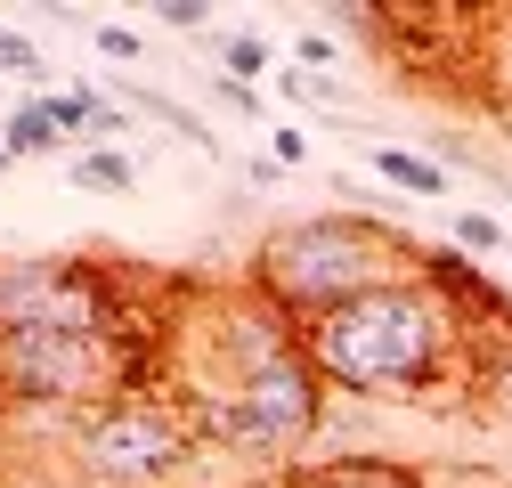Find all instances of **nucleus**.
Wrapping results in <instances>:
<instances>
[{"label": "nucleus", "mask_w": 512, "mask_h": 488, "mask_svg": "<svg viewBox=\"0 0 512 488\" xmlns=\"http://www.w3.org/2000/svg\"><path fill=\"white\" fill-rule=\"evenodd\" d=\"M212 106H228L236 122H269V114H261V90H252V82H228V74H212Z\"/></svg>", "instance_id": "nucleus-17"}, {"label": "nucleus", "mask_w": 512, "mask_h": 488, "mask_svg": "<svg viewBox=\"0 0 512 488\" xmlns=\"http://www.w3.org/2000/svg\"><path fill=\"white\" fill-rule=\"evenodd\" d=\"M74 464L106 488H171L187 464L204 456L196 440V415H187L171 391H114L106 407L74 415V432H66Z\"/></svg>", "instance_id": "nucleus-3"}, {"label": "nucleus", "mask_w": 512, "mask_h": 488, "mask_svg": "<svg viewBox=\"0 0 512 488\" xmlns=\"http://www.w3.org/2000/svg\"><path fill=\"white\" fill-rule=\"evenodd\" d=\"M0 391L17 415H90L122 391V350L114 334H57V326L0 334Z\"/></svg>", "instance_id": "nucleus-5"}, {"label": "nucleus", "mask_w": 512, "mask_h": 488, "mask_svg": "<svg viewBox=\"0 0 512 488\" xmlns=\"http://www.w3.org/2000/svg\"><path fill=\"white\" fill-rule=\"evenodd\" d=\"M163 25H171V33H204V25H212V9H204V0H171Z\"/></svg>", "instance_id": "nucleus-19"}, {"label": "nucleus", "mask_w": 512, "mask_h": 488, "mask_svg": "<svg viewBox=\"0 0 512 488\" xmlns=\"http://www.w3.org/2000/svg\"><path fill=\"white\" fill-rule=\"evenodd\" d=\"M366 171L374 179H391V188H407V196H447V163L431 155V147H366Z\"/></svg>", "instance_id": "nucleus-8"}, {"label": "nucleus", "mask_w": 512, "mask_h": 488, "mask_svg": "<svg viewBox=\"0 0 512 488\" xmlns=\"http://www.w3.org/2000/svg\"><path fill=\"white\" fill-rule=\"evenodd\" d=\"M90 49L106 57V66H139V57H147V41H139L131 25H114V17H98V25H90Z\"/></svg>", "instance_id": "nucleus-15"}, {"label": "nucleus", "mask_w": 512, "mask_h": 488, "mask_svg": "<svg viewBox=\"0 0 512 488\" xmlns=\"http://www.w3.org/2000/svg\"><path fill=\"white\" fill-rule=\"evenodd\" d=\"M9 415H17V407H9V391H0V423H9Z\"/></svg>", "instance_id": "nucleus-22"}, {"label": "nucleus", "mask_w": 512, "mask_h": 488, "mask_svg": "<svg viewBox=\"0 0 512 488\" xmlns=\"http://www.w3.org/2000/svg\"><path fill=\"white\" fill-rule=\"evenodd\" d=\"M9 163H17V155H9V139H0V171H9Z\"/></svg>", "instance_id": "nucleus-21"}, {"label": "nucleus", "mask_w": 512, "mask_h": 488, "mask_svg": "<svg viewBox=\"0 0 512 488\" xmlns=\"http://www.w3.org/2000/svg\"><path fill=\"white\" fill-rule=\"evenodd\" d=\"M415 261H423V244L407 228H382L366 212H309V220H277L252 244L244 285L261 301H277L293 326H317L342 301L415 277Z\"/></svg>", "instance_id": "nucleus-2"}, {"label": "nucleus", "mask_w": 512, "mask_h": 488, "mask_svg": "<svg viewBox=\"0 0 512 488\" xmlns=\"http://www.w3.org/2000/svg\"><path fill=\"white\" fill-rule=\"evenodd\" d=\"M285 488H431L415 464L399 456H374V448H350V456H326V464H293Z\"/></svg>", "instance_id": "nucleus-6"}, {"label": "nucleus", "mask_w": 512, "mask_h": 488, "mask_svg": "<svg viewBox=\"0 0 512 488\" xmlns=\"http://www.w3.org/2000/svg\"><path fill=\"white\" fill-rule=\"evenodd\" d=\"M212 57H220V74H228V82H261V74H277V49H269L261 33H220Z\"/></svg>", "instance_id": "nucleus-12"}, {"label": "nucleus", "mask_w": 512, "mask_h": 488, "mask_svg": "<svg viewBox=\"0 0 512 488\" xmlns=\"http://www.w3.org/2000/svg\"><path fill=\"white\" fill-rule=\"evenodd\" d=\"M66 179H74V188H90V196H131V188H139V163L122 155V147H82Z\"/></svg>", "instance_id": "nucleus-10"}, {"label": "nucleus", "mask_w": 512, "mask_h": 488, "mask_svg": "<svg viewBox=\"0 0 512 488\" xmlns=\"http://www.w3.org/2000/svg\"><path fill=\"white\" fill-rule=\"evenodd\" d=\"M447 244H464L472 261H488V253H504L512 236H504V220H496V212H456V220H447Z\"/></svg>", "instance_id": "nucleus-14"}, {"label": "nucleus", "mask_w": 512, "mask_h": 488, "mask_svg": "<svg viewBox=\"0 0 512 488\" xmlns=\"http://www.w3.org/2000/svg\"><path fill=\"white\" fill-rule=\"evenodd\" d=\"M0 114H9V106H0Z\"/></svg>", "instance_id": "nucleus-24"}, {"label": "nucleus", "mask_w": 512, "mask_h": 488, "mask_svg": "<svg viewBox=\"0 0 512 488\" xmlns=\"http://www.w3.org/2000/svg\"><path fill=\"white\" fill-rule=\"evenodd\" d=\"M187 415H196V440L220 456H293L326 423V375L309 366V350H285L269 366H252L228 399H204Z\"/></svg>", "instance_id": "nucleus-4"}, {"label": "nucleus", "mask_w": 512, "mask_h": 488, "mask_svg": "<svg viewBox=\"0 0 512 488\" xmlns=\"http://www.w3.org/2000/svg\"><path fill=\"white\" fill-rule=\"evenodd\" d=\"M0 139H9V155H57V147H74L66 139V90H25L9 114H0Z\"/></svg>", "instance_id": "nucleus-7"}, {"label": "nucleus", "mask_w": 512, "mask_h": 488, "mask_svg": "<svg viewBox=\"0 0 512 488\" xmlns=\"http://www.w3.org/2000/svg\"><path fill=\"white\" fill-rule=\"evenodd\" d=\"M277 98H285L293 114H317V122H334L326 106L342 98V82H317V74H301V66H277Z\"/></svg>", "instance_id": "nucleus-13"}, {"label": "nucleus", "mask_w": 512, "mask_h": 488, "mask_svg": "<svg viewBox=\"0 0 512 488\" xmlns=\"http://www.w3.org/2000/svg\"><path fill=\"white\" fill-rule=\"evenodd\" d=\"M114 98H122V106H139V114H155L163 131H171V139H187L196 155H212V147H220V139L204 131V114H187L171 90H147V82H114Z\"/></svg>", "instance_id": "nucleus-9"}, {"label": "nucleus", "mask_w": 512, "mask_h": 488, "mask_svg": "<svg viewBox=\"0 0 512 488\" xmlns=\"http://www.w3.org/2000/svg\"><path fill=\"white\" fill-rule=\"evenodd\" d=\"M504 131H512V106H504Z\"/></svg>", "instance_id": "nucleus-23"}, {"label": "nucleus", "mask_w": 512, "mask_h": 488, "mask_svg": "<svg viewBox=\"0 0 512 488\" xmlns=\"http://www.w3.org/2000/svg\"><path fill=\"white\" fill-rule=\"evenodd\" d=\"M480 90L504 114L512 106V9H488V49H480Z\"/></svg>", "instance_id": "nucleus-11"}, {"label": "nucleus", "mask_w": 512, "mask_h": 488, "mask_svg": "<svg viewBox=\"0 0 512 488\" xmlns=\"http://www.w3.org/2000/svg\"><path fill=\"white\" fill-rule=\"evenodd\" d=\"M269 155H277L285 171H301V163H309V139H301V131H269Z\"/></svg>", "instance_id": "nucleus-20"}, {"label": "nucleus", "mask_w": 512, "mask_h": 488, "mask_svg": "<svg viewBox=\"0 0 512 488\" xmlns=\"http://www.w3.org/2000/svg\"><path fill=\"white\" fill-rule=\"evenodd\" d=\"M293 66H301V74H317V82H334L342 41H334V33H301V41H293Z\"/></svg>", "instance_id": "nucleus-16"}, {"label": "nucleus", "mask_w": 512, "mask_h": 488, "mask_svg": "<svg viewBox=\"0 0 512 488\" xmlns=\"http://www.w3.org/2000/svg\"><path fill=\"white\" fill-rule=\"evenodd\" d=\"M301 350H309L317 375H326V391H350V399H439V391L472 383L480 334L447 310L423 277H399V285H374V293L342 301V310H326L317 326H301Z\"/></svg>", "instance_id": "nucleus-1"}, {"label": "nucleus", "mask_w": 512, "mask_h": 488, "mask_svg": "<svg viewBox=\"0 0 512 488\" xmlns=\"http://www.w3.org/2000/svg\"><path fill=\"white\" fill-rule=\"evenodd\" d=\"M236 179H244L252 196H261V188H277V179H285V163H277V155H244V163H236Z\"/></svg>", "instance_id": "nucleus-18"}]
</instances>
